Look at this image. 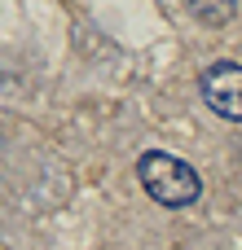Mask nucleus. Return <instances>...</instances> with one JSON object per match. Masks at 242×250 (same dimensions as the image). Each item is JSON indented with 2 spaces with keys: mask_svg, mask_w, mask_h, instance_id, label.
I'll list each match as a JSON object with an SVG mask.
<instances>
[{
  "mask_svg": "<svg viewBox=\"0 0 242 250\" xmlns=\"http://www.w3.org/2000/svg\"><path fill=\"white\" fill-rule=\"evenodd\" d=\"M234 4L238 0H190V9H194L198 22H229L234 18Z\"/></svg>",
  "mask_w": 242,
  "mask_h": 250,
  "instance_id": "obj_3",
  "label": "nucleus"
},
{
  "mask_svg": "<svg viewBox=\"0 0 242 250\" xmlns=\"http://www.w3.org/2000/svg\"><path fill=\"white\" fill-rule=\"evenodd\" d=\"M137 180H141V189H145L159 207H190V202H198V193H203L198 171H194L185 158L163 154V149L141 154V163H137Z\"/></svg>",
  "mask_w": 242,
  "mask_h": 250,
  "instance_id": "obj_1",
  "label": "nucleus"
},
{
  "mask_svg": "<svg viewBox=\"0 0 242 250\" xmlns=\"http://www.w3.org/2000/svg\"><path fill=\"white\" fill-rule=\"evenodd\" d=\"M203 97L220 119L238 123L242 119V66L238 62H212L203 70Z\"/></svg>",
  "mask_w": 242,
  "mask_h": 250,
  "instance_id": "obj_2",
  "label": "nucleus"
}]
</instances>
